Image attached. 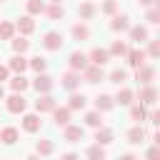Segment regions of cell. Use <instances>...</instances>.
Listing matches in <instances>:
<instances>
[{"label":"cell","mask_w":160,"mask_h":160,"mask_svg":"<svg viewBox=\"0 0 160 160\" xmlns=\"http://www.w3.org/2000/svg\"><path fill=\"white\" fill-rule=\"evenodd\" d=\"M82 135H85V130L80 125H65V140L68 142H80Z\"/></svg>","instance_id":"cell-10"},{"label":"cell","mask_w":160,"mask_h":160,"mask_svg":"<svg viewBox=\"0 0 160 160\" xmlns=\"http://www.w3.org/2000/svg\"><path fill=\"white\" fill-rule=\"evenodd\" d=\"M62 42H65V40H62V35H60V32H55V30H50V32H45V35H42V48H45V50H60V48H62Z\"/></svg>","instance_id":"cell-1"},{"label":"cell","mask_w":160,"mask_h":160,"mask_svg":"<svg viewBox=\"0 0 160 160\" xmlns=\"http://www.w3.org/2000/svg\"><path fill=\"white\" fill-rule=\"evenodd\" d=\"M85 102H88V98H85L82 92H72V95H70V102H68V110H82Z\"/></svg>","instance_id":"cell-21"},{"label":"cell","mask_w":160,"mask_h":160,"mask_svg":"<svg viewBox=\"0 0 160 160\" xmlns=\"http://www.w3.org/2000/svg\"><path fill=\"white\" fill-rule=\"evenodd\" d=\"M85 122H88L90 128H95V130H98V128H102V118H100V112H98V110H95V112H88V115H85Z\"/></svg>","instance_id":"cell-34"},{"label":"cell","mask_w":160,"mask_h":160,"mask_svg":"<svg viewBox=\"0 0 160 160\" xmlns=\"http://www.w3.org/2000/svg\"><path fill=\"white\" fill-rule=\"evenodd\" d=\"M155 98H158V90L152 85H142V90H140V105H152Z\"/></svg>","instance_id":"cell-13"},{"label":"cell","mask_w":160,"mask_h":160,"mask_svg":"<svg viewBox=\"0 0 160 160\" xmlns=\"http://www.w3.org/2000/svg\"><path fill=\"white\" fill-rule=\"evenodd\" d=\"M68 62H70V68H72L75 72H80V70H85V68H88V55H85V52H80V50H75V52H70Z\"/></svg>","instance_id":"cell-4"},{"label":"cell","mask_w":160,"mask_h":160,"mask_svg":"<svg viewBox=\"0 0 160 160\" xmlns=\"http://www.w3.org/2000/svg\"><path fill=\"white\" fill-rule=\"evenodd\" d=\"M130 38H132L135 42H148V28H142V25L130 28Z\"/></svg>","instance_id":"cell-23"},{"label":"cell","mask_w":160,"mask_h":160,"mask_svg":"<svg viewBox=\"0 0 160 160\" xmlns=\"http://www.w3.org/2000/svg\"><path fill=\"white\" fill-rule=\"evenodd\" d=\"M112 100H115V102H120V105H130V102H132V90L122 88V90H120V92H118Z\"/></svg>","instance_id":"cell-31"},{"label":"cell","mask_w":160,"mask_h":160,"mask_svg":"<svg viewBox=\"0 0 160 160\" xmlns=\"http://www.w3.org/2000/svg\"><path fill=\"white\" fill-rule=\"evenodd\" d=\"M108 52H110V55H128V45H125L122 40H115V42L110 45Z\"/></svg>","instance_id":"cell-36"},{"label":"cell","mask_w":160,"mask_h":160,"mask_svg":"<svg viewBox=\"0 0 160 160\" xmlns=\"http://www.w3.org/2000/svg\"><path fill=\"white\" fill-rule=\"evenodd\" d=\"M145 135H148V132H145V128H142V125H135V128H130V130H128V140H130L132 145L145 142Z\"/></svg>","instance_id":"cell-15"},{"label":"cell","mask_w":160,"mask_h":160,"mask_svg":"<svg viewBox=\"0 0 160 160\" xmlns=\"http://www.w3.org/2000/svg\"><path fill=\"white\" fill-rule=\"evenodd\" d=\"M72 38H75V40H80V42H82V40H88V38H90V30H88V25H82V22H75V25H72Z\"/></svg>","instance_id":"cell-22"},{"label":"cell","mask_w":160,"mask_h":160,"mask_svg":"<svg viewBox=\"0 0 160 160\" xmlns=\"http://www.w3.org/2000/svg\"><path fill=\"white\" fill-rule=\"evenodd\" d=\"M40 125H42V122H40L38 115H25V118H22V130H28V132H38Z\"/></svg>","instance_id":"cell-19"},{"label":"cell","mask_w":160,"mask_h":160,"mask_svg":"<svg viewBox=\"0 0 160 160\" xmlns=\"http://www.w3.org/2000/svg\"><path fill=\"white\" fill-rule=\"evenodd\" d=\"M28 68H32V70H35V72L40 75V72H45V68H48V60L38 55V58H32V60H28Z\"/></svg>","instance_id":"cell-27"},{"label":"cell","mask_w":160,"mask_h":160,"mask_svg":"<svg viewBox=\"0 0 160 160\" xmlns=\"http://www.w3.org/2000/svg\"><path fill=\"white\" fill-rule=\"evenodd\" d=\"M60 160H80V158H78V155H75V152H65V155H62V158H60Z\"/></svg>","instance_id":"cell-44"},{"label":"cell","mask_w":160,"mask_h":160,"mask_svg":"<svg viewBox=\"0 0 160 160\" xmlns=\"http://www.w3.org/2000/svg\"><path fill=\"white\" fill-rule=\"evenodd\" d=\"M25 160H38V158H35V155H28V158H25Z\"/></svg>","instance_id":"cell-49"},{"label":"cell","mask_w":160,"mask_h":160,"mask_svg":"<svg viewBox=\"0 0 160 160\" xmlns=\"http://www.w3.org/2000/svg\"><path fill=\"white\" fill-rule=\"evenodd\" d=\"M78 15H80L82 20H90V18L95 15V5H92V2H82V5L78 8Z\"/></svg>","instance_id":"cell-30"},{"label":"cell","mask_w":160,"mask_h":160,"mask_svg":"<svg viewBox=\"0 0 160 160\" xmlns=\"http://www.w3.org/2000/svg\"><path fill=\"white\" fill-rule=\"evenodd\" d=\"M8 65H0V85H2V80H8Z\"/></svg>","instance_id":"cell-43"},{"label":"cell","mask_w":160,"mask_h":160,"mask_svg":"<svg viewBox=\"0 0 160 160\" xmlns=\"http://www.w3.org/2000/svg\"><path fill=\"white\" fill-rule=\"evenodd\" d=\"M110 142H112V130H108V128H98V132H95V145L105 148V145H110Z\"/></svg>","instance_id":"cell-17"},{"label":"cell","mask_w":160,"mask_h":160,"mask_svg":"<svg viewBox=\"0 0 160 160\" xmlns=\"http://www.w3.org/2000/svg\"><path fill=\"white\" fill-rule=\"evenodd\" d=\"M32 88H35L40 95H45V92H50V90H52V78H50V75H45V72H40V75L32 80Z\"/></svg>","instance_id":"cell-5"},{"label":"cell","mask_w":160,"mask_h":160,"mask_svg":"<svg viewBox=\"0 0 160 160\" xmlns=\"http://www.w3.org/2000/svg\"><path fill=\"white\" fill-rule=\"evenodd\" d=\"M0 140H2L5 145L18 142V130H15V128H2V130H0Z\"/></svg>","instance_id":"cell-24"},{"label":"cell","mask_w":160,"mask_h":160,"mask_svg":"<svg viewBox=\"0 0 160 160\" xmlns=\"http://www.w3.org/2000/svg\"><path fill=\"white\" fill-rule=\"evenodd\" d=\"M158 158H160V150L158 148H150L148 150V160H158Z\"/></svg>","instance_id":"cell-42"},{"label":"cell","mask_w":160,"mask_h":160,"mask_svg":"<svg viewBox=\"0 0 160 160\" xmlns=\"http://www.w3.org/2000/svg\"><path fill=\"white\" fill-rule=\"evenodd\" d=\"M145 20H148L150 25H158V22H160V10H155V8H152V10H148Z\"/></svg>","instance_id":"cell-40"},{"label":"cell","mask_w":160,"mask_h":160,"mask_svg":"<svg viewBox=\"0 0 160 160\" xmlns=\"http://www.w3.org/2000/svg\"><path fill=\"white\" fill-rule=\"evenodd\" d=\"M0 100H5V90H2V85H0Z\"/></svg>","instance_id":"cell-48"},{"label":"cell","mask_w":160,"mask_h":160,"mask_svg":"<svg viewBox=\"0 0 160 160\" xmlns=\"http://www.w3.org/2000/svg\"><path fill=\"white\" fill-rule=\"evenodd\" d=\"M35 152L38 155H50L52 152V142L50 140H38L35 142Z\"/></svg>","instance_id":"cell-35"},{"label":"cell","mask_w":160,"mask_h":160,"mask_svg":"<svg viewBox=\"0 0 160 160\" xmlns=\"http://www.w3.org/2000/svg\"><path fill=\"white\" fill-rule=\"evenodd\" d=\"M12 35H15V25L12 22H0V40H12Z\"/></svg>","instance_id":"cell-29"},{"label":"cell","mask_w":160,"mask_h":160,"mask_svg":"<svg viewBox=\"0 0 160 160\" xmlns=\"http://www.w3.org/2000/svg\"><path fill=\"white\" fill-rule=\"evenodd\" d=\"M100 10H102L105 15H115V10H118V2H115V0H105Z\"/></svg>","instance_id":"cell-39"},{"label":"cell","mask_w":160,"mask_h":160,"mask_svg":"<svg viewBox=\"0 0 160 160\" xmlns=\"http://www.w3.org/2000/svg\"><path fill=\"white\" fill-rule=\"evenodd\" d=\"M82 80H85V82H100V80H102V68L88 65V68L82 70Z\"/></svg>","instance_id":"cell-8"},{"label":"cell","mask_w":160,"mask_h":160,"mask_svg":"<svg viewBox=\"0 0 160 160\" xmlns=\"http://www.w3.org/2000/svg\"><path fill=\"white\" fill-rule=\"evenodd\" d=\"M45 12H48V18H52V20H60V18L65 15L62 5H50V8H45Z\"/></svg>","instance_id":"cell-37"},{"label":"cell","mask_w":160,"mask_h":160,"mask_svg":"<svg viewBox=\"0 0 160 160\" xmlns=\"http://www.w3.org/2000/svg\"><path fill=\"white\" fill-rule=\"evenodd\" d=\"M35 110L42 115V112H52L55 110V98L50 95V92H45V95H40L38 100H35Z\"/></svg>","instance_id":"cell-3"},{"label":"cell","mask_w":160,"mask_h":160,"mask_svg":"<svg viewBox=\"0 0 160 160\" xmlns=\"http://www.w3.org/2000/svg\"><path fill=\"white\" fill-rule=\"evenodd\" d=\"M110 28H112L115 32H125V30H130L128 15H115V18H112V22H110Z\"/></svg>","instance_id":"cell-20"},{"label":"cell","mask_w":160,"mask_h":160,"mask_svg":"<svg viewBox=\"0 0 160 160\" xmlns=\"http://www.w3.org/2000/svg\"><path fill=\"white\" fill-rule=\"evenodd\" d=\"M78 85H80V72L70 70V72L62 75V88H65V90H75Z\"/></svg>","instance_id":"cell-16"},{"label":"cell","mask_w":160,"mask_h":160,"mask_svg":"<svg viewBox=\"0 0 160 160\" xmlns=\"http://www.w3.org/2000/svg\"><path fill=\"white\" fill-rule=\"evenodd\" d=\"M155 0H140V5H152Z\"/></svg>","instance_id":"cell-47"},{"label":"cell","mask_w":160,"mask_h":160,"mask_svg":"<svg viewBox=\"0 0 160 160\" xmlns=\"http://www.w3.org/2000/svg\"><path fill=\"white\" fill-rule=\"evenodd\" d=\"M60 2H62V0H52V5H60Z\"/></svg>","instance_id":"cell-50"},{"label":"cell","mask_w":160,"mask_h":160,"mask_svg":"<svg viewBox=\"0 0 160 160\" xmlns=\"http://www.w3.org/2000/svg\"><path fill=\"white\" fill-rule=\"evenodd\" d=\"M15 30H20L22 35H30V32L35 30V20H32L30 15H22V18L15 22Z\"/></svg>","instance_id":"cell-11"},{"label":"cell","mask_w":160,"mask_h":160,"mask_svg":"<svg viewBox=\"0 0 160 160\" xmlns=\"http://www.w3.org/2000/svg\"><path fill=\"white\" fill-rule=\"evenodd\" d=\"M25 8H28L30 15H40V12H45V2H42V0H28Z\"/></svg>","instance_id":"cell-28"},{"label":"cell","mask_w":160,"mask_h":160,"mask_svg":"<svg viewBox=\"0 0 160 160\" xmlns=\"http://www.w3.org/2000/svg\"><path fill=\"white\" fill-rule=\"evenodd\" d=\"M118 160H138V158H135V155H130V152H128V155H120V158H118Z\"/></svg>","instance_id":"cell-46"},{"label":"cell","mask_w":160,"mask_h":160,"mask_svg":"<svg viewBox=\"0 0 160 160\" xmlns=\"http://www.w3.org/2000/svg\"><path fill=\"white\" fill-rule=\"evenodd\" d=\"M8 70H12V72L22 75V72L28 70V60H25L22 55H12V58H10V62H8Z\"/></svg>","instance_id":"cell-9"},{"label":"cell","mask_w":160,"mask_h":160,"mask_svg":"<svg viewBox=\"0 0 160 160\" xmlns=\"http://www.w3.org/2000/svg\"><path fill=\"white\" fill-rule=\"evenodd\" d=\"M130 118H132V120L140 125V122L148 118V110H145V105H132V108H130Z\"/></svg>","instance_id":"cell-26"},{"label":"cell","mask_w":160,"mask_h":160,"mask_svg":"<svg viewBox=\"0 0 160 160\" xmlns=\"http://www.w3.org/2000/svg\"><path fill=\"white\" fill-rule=\"evenodd\" d=\"M112 105H115V100H112L110 95H98V98H95V110H98V112L112 110Z\"/></svg>","instance_id":"cell-18"},{"label":"cell","mask_w":160,"mask_h":160,"mask_svg":"<svg viewBox=\"0 0 160 160\" xmlns=\"http://www.w3.org/2000/svg\"><path fill=\"white\" fill-rule=\"evenodd\" d=\"M145 50H128V62H130V68H140V65H145Z\"/></svg>","instance_id":"cell-12"},{"label":"cell","mask_w":160,"mask_h":160,"mask_svg":"<svg viewBox=\"0 0 160 160\" xmlns=\"http://www.w3.org/2000/svg\"><path fill=\"white\" fill-rule=\"evenodd\" d=\"M88 160H105V148L90 145V148H88Z\"/></svg>","instance_id":"cell-32"},{"label":"cell","mask_w":160,"mask_h":160,"mask_svg":"<svg viewBox=\"0 0 160 160\" xmlns=\"http://www.w3.org/2000/svg\"><path fill=\"white\" fill-rule=\"evenodd\" d=\"M148 52H150V58H158V55H160V42H158V40H150Z\"/></svg>","instance_id":"cell-41"},{"label":"cell","mask_w":160,"mask_h":160,"mask_svg":"<svg viewBox=\"0 0 160 160\" xmlns=\"http://www.w3.org/2000/svg\"><path fill=\"white\" fill-rule=\"evenodd\" d=\"M125 80H128V72H125V70H120V68H118V70H112V72H110V82L122 85Z\"/></svg>","instance_id":"cell-38"},{"label":"cell","mask_w":160,"mask_h":160,"mask_svg":"<svg viewBox=\"0 0 160 160\" xmlns=\"http://www.w3.org/2000/svg\"><path fill=\"white\" fill-rule=\"evenodd\" d=\"M28 48H30V40H25V38H15V40H12V50H15V55H22Z\"/></svg>","instance_id":"cell-33"},{"label":"cell","mask_w":160,"mask_h":160,"mask_svg":"<svg viewBox=\"0 0 160 160\" xmlns=\"http://www.w3.org/2000/svg\"><path fill=\"white\" fill-rule=\"evenodd\" d=\"M88 60L92 62V65H98V68H102L108 60H110V52L108 50H102V48H95V50H90V55H88Z\"/></svg>","instance_id":"cell-7"},{"label":"cell","mask_w":160,"mask_h":160,"mask_svg":"<svg viewBox=\"0 0 160 160\" xmlns=\"http://www.w3.org/2000/svg\"><path fill=\"white\" fill-rule=\"evenodd\" d=\"M152 78H155V68H150V65H140L138 72H135V80H138L140 85H150Z\"/></svg>","instance_id":"cell-6"},{"label":"cell","mask_w":160,"mask_h":160,"mask_svg":"<svg viewBox=\"0 0 160 160\" xmlns=\"http://www.w3.org/2000/svg\"><path fill=\"white\" fill-rule=\"evenodd\" d=\"M28 85H30V82H28V78H25V75H15V78L10 80V88H12L15 92H22V90H28Z\"/></svg>","instance_id":"cell-25"},{"label":"cell","mask_w":160,"mask_h":160,"mask_svg":"<svg viewBox=\"0 0 160 160\" xmlns=\"http://www.w3.org/2000/svg\"><path fill=\"white\" fill-rule=\"evenodd\" d=\"M5 108H8L10 112H15V115H18V112H22V110L28 108V100L22 98V92H15V95H10V98L5 100Z\"/></svg>","instance_id":"cell-2"},{"label":"cell","mask_w":160,"mask_h":160,"mask_svg":"<svg viewBox=\"0 0 160 160\" xmlns=\"http://www.w3.org/2000/svg\"><path fill=\"white\" fill-rule=\"evenodd\" d=\"M52 118H55V125H58V128L70 125V110H68V108H55V110H52Z\"/></svg>","instance_id":"cell-14"},{"label":"cell","mask_w":160,"mask_h":160,"mask_svg":"<svg viewBox=\"0 0 160 160\" xmlns=\"http://www.w3.org/2000/svg\"><path fill=\"white\" fill-rule=\"evenodd\" d=\"M150 120L158 125V122H160V112H150Z\"/></svg>","instance_id":"cell-45"}]
</instances>
